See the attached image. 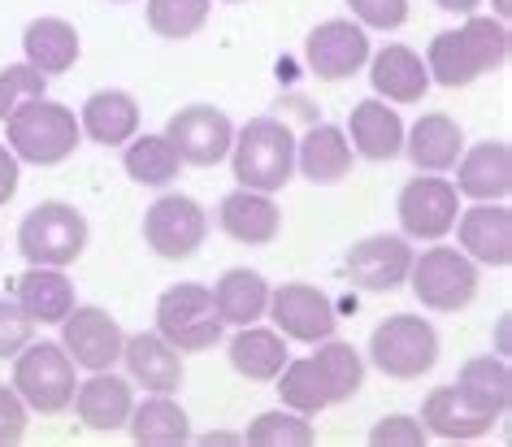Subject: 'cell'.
<instances>
[{
    "mask_svg": "<svg viewBox=\"0 0 512 447\" xmlns=\"http://www.w3.org/2000/svg\"><path fill=\"white\" fill-rule=\"evenodd\" d=\"M18 304L35 326H61V317L74 309V283L66 278V270L31 265V270L18 278Z\"/></svg>",
    "mask_w": 512,
    "mask_h": 447,
    "instance_id": "27",
    "label": "cell"
},
{
    "mask_svg": "<svg viewBox=\"0 0 512 447\" xmlns=\"http://www.w3.org/2000/svg\"><path fill=\"white\" fill-rule=\"evenodd\" d=\"M352 161H356V152L339 126H313L296 144V170L317 187L343 183L352 174Z\"/></svg>",
    "mask_w": 512,
    "mask_h": 447,
    "instance_id": "26",
    "label": "cell"
},
{
    "mask_svg": "<svg viewBox=\"0 0 512 447\" xmlns=\"http://www.w3.org/2000/svg\"><path fill=\"white\" fill-rule=\"evenodd\" d=\"M209 235V213L191 196H161L144 213V244L157 252L161 261H187L191 252Z\"/></svg>",
    "mask_w": 512,
    "mask_h": 447,
    "instance_id": "10",
    "label": "cell"
},
{
    "mask_svg": "<svg viewBox=\"0 0 512 447\" xmlns=\"http://www.w3.org/2000/svg\"><path fill=\"white\" fill-rule=\"evenodd\" d=\"M157 335L165 343H174L178 352H209L222 339V317H217L213 291L200 283H178L170 291H161Z\"/></svg>",
    "mask_w": 512,
    "mask_h": 447,
    "instance_id": "8",
    "label": "cell"
},
{
    "mask_svg": "<svg viewBox=\"0 0 512 447\" xmlns=\"http://www.w3.org/2000/svg\"><path fill=\"white\" fill-rule=\"evenodd\" d=\"M408 265H413V244L404 235H369L352 244L343 270L361 291H395L404 287Z\"/></svg>",
    "mask_w": 512,
    "mask_h": 447,
    "instance_id": "17",
    "label": "cell"
},
{
    "mask_svg": "<svg viewBox=\"0 0 512 447\" xmlns=\"http://www.w3.org/2000/svg\"><path fill=\"white\" fill-rule=\"evenodd\" d=\"M44 92H48V79L31 66V61L5 66V70H0V122H5L18 105H27V100L44 96Z\"/></svg>",
    "mask_w": 512,
    "mask_h": 447,
    "instance_id": "38",
    "label": "cell"
},
{
    "mask_svg": "<svg viewBox=\"0 0 512 447\" xmlns=\"http://www.w3.org/2000/svg\"><path fill=\"white\" fill-rule=\"evenodd\" d=\"M508 48H512L508 22L465 14V27L439 31L430 40V53H426L430 83H439V87H469V83H478L482 74H495L499 66H504Z\"/></svg>",
    "mask_w": 512,
    "mask_h": 447,
    "instance_id": "1",
    "label": "cell"
},
{
    "mask_svg": "<svg viewBox=\"0 0 512 447\" xmlns=\"http://www.w3.org/2000/svg\"><path fill=\"white\" fill-rule=\"evenodd\" d=\"M230 165H235L239 187L274 196L296 174V135L278 118H248L230 139Z\"/></svg>",
    "mask_w": 512,
    "mask_h": 447,
    "instance_id": "2",
    "label": "cell"
},
{
    "mask_svg": "<svg viewBox=\"0 0 512 447\" xmlns=\"http://www.w3.org/2000/svg\"><path fill=\"white\" fill-rule=\"evenodd\" d=\"M508 14H512V0H495V18L508 22Z\"/></svg>",
    "mask_w": 512,
    "mask_h": 447,
    "instance_id": "46",
    "label": "cell"
},
{
    "mask_svg": "<svg viewBox=\"0 0 512 447\" xmlns=\"http://www.w3.org/2000/svg\"><path fill=\"white\" fill-rule=\"evenodd\" d=\"M499 421V413H491L486 404H478L469 391H460L456 382L447 387H434L421 404V426L434 439H447V443H469V439H482Z\"/></svg>",
    "mask_w": 512,
    "mask_h": 447,
    "instance_id": "16",
    "label": "cell"
},
{
    "mask_svg": "<svg viewBox=\"0 0 512 447\" xmlns=\"http://www.w3.org/2000/svg\"><path fill=\"white\" fill-rule=\"evenodd\" d=\"M18 191V157L0 144V204H9Z\"/></svg>",
    "mask_w": 512,
    "mask_h": 447,
    "instance_id": "43",
    "label": "cell"
},
{
    "mask_svg": "<svg viewBox=\"0 0 512 447\" xmlns=\"http://www.w3.org/2000/svg\"><path fill=\"white\" fill-rule=\"evenodd\" d=\"M217 226H222L235 244L265 248L278 239V231H283V213H278V204L265 196V191L239 187L217 204Z\"/></svg>",
    "mask_w": 512,
    "mask_h": 447,
    "instance_id": "20",
    "label": "cell"
},
{
    "mask_svg": "<svg viewBox=\"0 0 512 447\" xmlns=\"http://www.w3.org/2000/svg\"><path fill=\"white\" fill-rule=\"evenodd\" d=\"M278 400H283V408H291V413H322V408H330V391H326V378L322 369L313 365V356H304V361H287L283 369H278Z\"/></svg>",
    "mask_w": 512,
    "mask_h": 447,
    "instance_id": "35",
    "label": "cell"
},
{
    "mask_svg": "<svg viewBox=\"0 0 512 447\" xmlns=\"http://www.w3.org/2000/svg\"><path fill=\"white\" fill-rule=\"evenodd\" d=\"M404 152L417 174H447L465 152V131L447 113H421L413 131H404Z\"/></svg>",
    "mask_w": 512,
    "mask_h": 447,
    "instance_id": "23",
    "label": "cell"
},
{
    "mask_svg": "<svg viewBox=\"0 0 512 447\" xmlns=\"http://www.w3.org/2000/svg\"><path fill=\"white\" fill-rule=\"evenodd\" d=\"M248 443L256 447H309L317 434L309 426V417L304 413H291V408H270V413H261L243 434Z\"/></svg>",
    "mask_w": 512,
    "mask_h": 447,
    "instance_id": "36",
    "label": "cell"
},
{
    "mask_svg": "<svg viewBox=\"0 0 512 447\" xmlns=\"http://www.w3.org/2000/svg\"><path fill=\"white\" fill-rule=\"evenodd\" d=\"M235 439H239V434H226V430H209V434H204L200 443H235Z\"/></svg>",
    "mask_w": 512,
    "mask_h": 447,
    "instance_id": "45",
    "label": "cell"
},
{
    "mask_svg": "<svg viewBox=\"0 0 512 447\" xmlns=\"http://www.w3.org/2000/svg\"><path fill=\"white\" fill-rule=\"evenodd\" d=\"M369 83L387 105H421L430 92V70L408 44H387L369 53Z\"/></svg>",
    "mask_w": 512,
    "mask_h": 447,
    "instance_id": "19",
    "label": "cell"
},
{
    "mask_svg": "<svg viewBox=\"0 0 512 447\" xmlns=\"http://www.w3.org/2000/svg\"><path fill=\"white\" fill-rule=\"evenodd\" d=\"M122 165L139 187H165L178 178V165L183 161H178V152L165 135H131L122 152Z\"/></svg>",
    "mask_w": 512,
    "mask_h": 447,
    "instance_id": "32",
    "label": "cell"
},
{
    "mask_svg": "<svg viewBox=\"0 0 512 447\" xmlns=\"http://www.w3.org/2000/svg\"><path fill=\"white\" fill-rule=\"evenodd\" d=\"M87 248V217L66 200H40L18 226V252L31 265L66 270Z\"/></svg>",
    "mask_w": 512,
    "mask_h": 447,
    "instance_id": "4",
    "label": "cell"
},
{
    "mask_svg": "<svg viewBox=\"0 0 512 447\" xmlns=\"http://www.w3.org/2000/svg\"><path fill=\"white\" fill-rule=\"evenodd\" d=\"M456 387L469 391L473 400L486 404L499 417H504L508 404H512V374H508L504 356H473V361H465V365H460Z\"/></svg>",
    "mask_w": 512,
    "mask_h": 447,
    "instance_id": "34",
    "label": "cell"
},
{
    "mask_svg": "<svg viewBox=\"0 0 512 447\" xmlns=\"http://www.w3.org/2000/svg\"><path fill=\"white\" fill-rule=\"evenodd\" d=\"M122 326L118 317L100 304H74L61 317V348L70 352V361L79 369H113L122 361Z\"/></svg>",
    "mask_w": 512,
    "mask_h": 447,
    "instance_id": "12",
    "label": "cell"
},
{
    "mask_svg": "<svg viewBox=\"0 0 512 447\" xmlns=\"http://www.w3.org/2000/svg\"><path fill=\"white\" fill-rule=\"evenodd\" d=\"M270 313L274 330L283 339H296V343H322L339 330V317H335V304H330L326 291H317L313 283H283L270 291Z\"/></svg>",
    "mask_w": 512,
    "mask_h": 447,
    "instance_id": "11",
    "label": "cell"
},
{
    "mask_svg": "<svg viewBox=\"0 0 512 447\" xmlns=\"http://www.w3.org/2000/svg\"><path fill=\"white\" fill-rule=\"evenodd\" d=\"M408 287L421 309L430 313H460L469 309L473 296H478V265H473L460 248H426L417 257L413 252V265H408Z\"/></svg>",
    "mask_w": 512,
    "mask_h": 447,
    "instance_id": "5",
    "label": "cell"
},
{
    "mask_svg": "<svg viewBox=\"0 0 512 447\" xmlns=\"http://www.w3.org/2000/svg\"><path fill=\"white\" fill-rule=\"evenodd\" d=\"M79 131L100 148H118L139 131V100L122 87H105L92 92L79 113Z\"/></svg>",
    "mask_w": 512,
    "mask_h": 447,
    "instance_id": "25",
    "label": "cell"
},
{
    "mask_svg": "<svg viewBox=\"0 0 512 447\" xmlns=\"http://www.w3.org/2000/svg\"><path fill=\"white\" fill-rule=\"evenodd\" d=\"M31 335H35V322L22 313V304L0 300V361H5V356H18L31 343Z\"/></svg>",
    "mask_w": 512,
    "mask_h": 447,
    "instance_id": "39",
    "label": "cell"
},
{
    "mask_svg": "<svg viewBox=\"0 0 512 447\" xmlns=\"http://www.w3.org/2000/svg\"><path fill=\"white\" fill-rule=\"evenodd\" d=\"M22 53H27V61L44 79H57V74L74 70V61H79V31L66 18H35L22 31Z\"/></svg>",
    "mask_w": 512,
    "mask_h": 447,
    "instance_id": "28",
    "label": "cell"
},
{
    "mask_svg": "<svg viewBox=\"0 0 512 447\" xmlns=\"http://www.w3.org/2000/svg\"><path fill=\"white\" fill-rule=\"evenodd\" d=\"M352 18L374 31H395L408 22V0H348Z\"/></svg>",
    "mask_w": 512,
    "mask_h": 447,
    "instance_id": "40",
    "label": "cell"
},
{
    "mask_svg": "<svg viewBox=\"0 0 512 447\" xmlns=\"http://www.w3.org/2000/svg\"><path fill=\"white\" fill-rule=\"evenodd\" d=\"M209 22V0H148V27L161 40H191Z\"/></svg>",
    "mask_w": 512,
    "mask_h": 447,
    "instance_id": "37",
    "label": "cell"
},
{
    "mask_svg": "<svg viewBox=\"0 0 512 447\" xmlns=\"http://www.w3.org/2000/svg\"><path fill=\"white\" fill-rule=\"evenodd\" d=\"M222 5H239V0H222Z\"/></svg>",
    "mask_w": 512,
    "mask_h": 447,
    "instance_id": "48",
    "label": "cell"
},
{
    "mask_svg": "<svg viewBox=\"0 0 512 447\" xmlns=\"http://www.w3.org/2000/svg\"><path fill=\"white\" fill-rule=\"evenodd\" d=\"M165 139L174 144L183 165H217V161L230 157L235 126H230L226 113L213 109V105H187L165 122Z\"/></svg>",
    "mask_w": 512,
    "mask_h": 447,
    "instance_id": "14",
    "label": "cell"
},
{
    "mask_svg": "<svg viewBox=\"0 0 512 447\" xmlns=\"http://www.w3.org/2000/svg\"><path fill=\"white\" fill-rule=\"evenodd\" d=\"M439 9H447V14H473V9L482 5V0H434Z\"/></svg>",
    "mask_w": 512,
    "mask_h": 447,
    "instance_id": "44",
    "label": "cell"
},
{
    "mask_svg": "<svg viewBox=\"0 0 512 447\" xmlns=\"http://www.w3.org/2000/svg\"><path fill=\"white\" fill-rule=\"evenodd\" d=\"M230 365L235 374H243L248 382H274L278 369H283L291 356H287V339L278 330H265V326H239V335L230 339Z\"/></svg>",
    "mask_w": 512,
    "mask_h": 447,
    "instance_id": "30",
    "label": "cell"
},
{
    "mask_svg": "<svg viewBox=\"0 0 512 447\" xmlns=\"http://www.w3.org/2000/svg\"><path fill=\"white\" fill-rule=\"evenodd\" d=\"M304 61H309V70L326 83L352 79V74H361V66L369 61V35H365L361 22H352V18H330L322 27L309 31V40H304Z\"/></svg>",
    "mask_w": 512,
    "mask_h": 447,
    "instance_id": "13",
    "label": "cell"
},
{
    "mask_svg": "<svg viewBox=\"0 0 512 447\" xmlns=\"http://www.w3.org/2000/svg\"><path fill=\"white\" fill-rule=\"evenodd\" d=\"M74 408H79V421L87 430L96 434L122 430L135 408L131 378L113 374V369H92V378L79 382V391H74Z\"/></svg>",
    "mask_w": 512,
    "mask_h": 447,
    "instance_id": "21",
    "label": "cell"
},
{
    "mask_svg": "<svg viewBox=\"0 0 512 447\" xmlns=\"http://www.w3.org/2000/svg\"><path fill=\"white\" fill-rule=\"evenodd\" d=\"M5 135H9V152L31 165H61L83 139L74 109L57 105V100H48V96H35L9 113Z\"/></svg>",
    "mask_w": 512,
    "mask_h": 447,
    "instance_id": "3",
    "label": "cell"
},
{
    "mask_svg": "<svg viewBox=\"0 0 512 447\" xmlns=\"http://www.w3.org/2000/svg\"><path fill=\"white\" fill-rule=\"evenodd\" d=\"M456 170V191L469 200H508L512 191V148L504 139H486L460 152Z\"/></svg>",
    "mask_w": 512,
    "mask_h": 447,
    "instance_id": "22",
    "label": "cell"
},
{
    "mask_svg": "<svg viewBox=\"0 0 512 447\" xmlns=\"http://www.w3.org/2000/svg\"><path fill=\"white\" fill-rule=\"evenodd\" d=\"M369 443L374 447H421L426 443V426H421L417 417L395 413V417H382L378 426L369 430Z\"/></svg>",
    "mask_w": 512,
    "mask_h": 447,
    "instance_id": "41",
    "label": "cell"
},
{
    "mask_svg": "<svg viewBox=\"0 0 512 447\" xmlns=\"http://www.w3.org/2000/svg\"><path fill=\"white\" fill-rule=\"evenodd\" d=\"M369 361L395 382H413L439 361V330L417 313H395L369 335Z\"/></svg>",
    "mask_w": 512,
    "mask_h": 447,
    "instance_id": "7",
    "label": "cell"
},
{
    "mask_svg": "<svg viewBox=\"0 0 512 447\" xmlns=\"http://www.w3.org/2000/svg\"><path fill=\"white\" fill-rule=\"evenodd\" d=\"M122 361H126V374H131V387L161 391V395H174L183 387V352H178L174 343H165L157 330L126 335Z\"/></svg>",
    "mask_w": 512,
    "mask_h": 447,
    "instance_id": "18",
    "label": "cell"
},
{
    "mask_svg": "<svg viewBox=\"0 0 512 447\" xmlns=\"http://www.w3.org/2000/svg\"><path fill=\"white\" fill-rule=\"evenodd\" d=\"M317 356H313V365L322 369V378H326V391H330V404H343V400H352L356 391L365 387V356L352 348V343H343V339H322V343H313Z\"/></svg>",
    "mask_w": 512,
    "mask_h": 447,
    "instance_id": "33",
    "label": "cell"
},
{
    "mask_svg": "<svg viewBox=\"0 0 512 447\" xmlns=\"http://www.w3.org/2000/svg\"><path fill=\"white\" fill-rule=\"evenodd\" d=\"M27 413L31 408L22 404V395L0 382V447H14L27 439Z\"/></svg>",
    "mask_w": 512,
    "mask_h": 447,
    "instance_id": "42",
    "label": "cell"
},
{
    "mask_svg": "<svg viewBox=\"0 0 512 447\" xmlns=\"http://www.w3.org/2000/svg\"><path fill=\"white\" fill-rule=\"evenodd\" d=\"M126 426H131V439L139 447H178L191 439V421L183 413V404L161 391H152L144 404H135Z\"/></svg>",
    "mask_w": 512,
    "mask_h": 447,
    "instance_id": "31",
    "label": "cell"
},
{
    "mask_svg": "<svg viewBox=\"0 0 512 447\" xmlns=\"http://www.w3.org/2000/svg\"><path fill=\"white\" fill-rule=\"evenodd\" d=\"M14 391L22 395V404L35 408L44 417H57L74 404L79 378H74V361L61 343H27L14 356Z\"/></svg>",
    "mask_w": 512,
    "mask_h": 447,
    "instance_id": "6",
    "label": "cell"
},
{
    "mask_svg": "<svg viewBox=\"0 0 512 447\" xmlns=\"http://www.w3.org/2000/svg\"><path fill=\"white\" fill-rule=\"evenodd\" d=\"M343 135H348L356 157H369V161H395L404 152V122L395 109H387L382 96L361 100V105L352 109Z\"/></svg>",
    "mask_w": 512,
    "mask_h": 447,
    "instance_id": "24",
    "label": "cell"
},
{
    "mask_svg": "<svg viewBox=\"0 0 512 447\" xmlns=\"http://www.w3.org/2000/svg\"><path fill=\"white\" fill-rule=\"evenodd\" d=\"M452 231L473 265H491V270L512 265V209L504 200H478L473 209H460Z\"/></svg>",
    "mask_w": 512,
    "mask_h": 447,
    "instance_id": "15",
    "label": "cell"
},
{
    "mask_svg": "<svg viewBox=\"0 0 512 447\" xmlns=\"http://www.w3.org/2000/svg\"><path fill=\"white\" fill-rule=\"evenodd\" d=\"M395 213H400L404 239H430V244H439L460 217V191L452 178L417 174L404 183L400 200H395Z\"/></svg>",
    "mask_w": 512,
    "mask_h": 447,
    "instance_id": "9",
    "label": "cell"
},
{
    "mask_svg": "<svg viewBox=\"0 0 512 447\" xmlns=\"http://www.w3.org/2000/svg\"><path fill=\"white\" fill-rule=\"evenodd\" d=\"M213 291V304H217V317H222V326H252L265 317V304H270V283H265L256 270L248 265H235V270H226L217 278Z\"/></svg>",
    "mask_w": 512,
    "mask_h": 447,
    "instance_id": "29",
    "label": "cell"
},
{
    "mask_svg": "<svg viewBox=\"0 0 512 447\" xmlns=\"http://www.w3.org/2000/svg\"><path fill=\"white\" fill-rule=\"evenodd\" d=\"M109 5H131V0H109Z\"/></svg>",
    "mask_w": 512,
    "mask_h": 447,
    "instance_id": "47",
    "label": "cell"
}]
</instances>
